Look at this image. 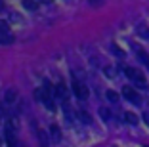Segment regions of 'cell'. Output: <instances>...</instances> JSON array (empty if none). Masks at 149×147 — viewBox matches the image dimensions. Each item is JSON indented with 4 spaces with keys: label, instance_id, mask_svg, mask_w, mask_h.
<instances>
[{
    "label": "cell",
    "instance_id": "7",
    "mask_svg": "<svg viewBox=\"0 0 149 147\" xmlns=\"http://www.w3.org/2000/svg\"><path fill=\"white\" fill-rule=\"evenodd\" d=\"M48 138H50V134H48V132H44V130H38L40 147H48Z\"/></svg>",
    "mask_w": 149,
    "mask_h": 147
},
{
    "label": "cell",
    "instance_id": "18",
    "mask_svg": "<svg viewBox=\"0 0 149 147\" xmlns=\"http://www.w3.org/2000/svg\"><path fill=\"white\" fill-rule=\"evenodd\" d=\"M90 2V6H101L103 4V0H88Z\"/></svg>",
    "mask_w": 149,
    "mask_h": 147
},
{
    "label": "cell",
    "instance_id": "17",
    "mask_svg": "<svg viewBox=\"0 0 149 147\" xmlns=\"http://www.w3.org/2000/svg\"><path fill=\"white\" fill-rule=\"evenodd\" d=\"M111 50H113V52H115V54H117V56H120V57H123V56H124V54H123V52H120V50H118V48H117V46H115V44H111Z\"/></svg>",
    "mask_w": 149,
    "mask_h": 147
},
{
    "label": "cell",
    "instance_id": "5",
    "mask_svg": "<svg viewBox=\"0 0 149 147\" xmlns=\"http://www.w3.org/2000/svg\"><path fill=\"white\" fill-rule=\"evenodd\" d=\"M67 94H69V92H67V86H65L63 82H59V84L56 86V95L59 98V100L65 101V100H67Z\"/></svg>",
    "mask_w": 149,
    "mask_h": 147
},
{
    "label": "cell",
    "instance_id": "10",
    "mask_svg": "<svg viewBox=\"0 0 149 147\" xmlns=\"http://www.w3.org/2000/svg\"><path fill=\"white\" fill-rule=\"evenodd\" d=\"M79 118L84 122V124H90V122H92V117H90L86 111H80V113H79Z\"/></svg>",
    "mask_w": 149,
    "mask_h": 147
},
{
    "label": "cell",
    "instance_id": "2",
    "mask_svg": "<svg viewBox=\"0 0 149 147\" xmlns=\"http://www.w3.org/2000/svg\"><path fill=\"white\" fill-rule=\"evenodd\" d=\"M123 95L126 98L130 103H134V105H141V95L138 94L134 88H130V86H124L123 88Z\"/></svg>",
    "mask_w": 149,
    "mask_h": 147
},
{
    "label": "cell",
    "instance_id": "19",
    "mask_svg": "<svg viewBox=\"0 0 149 147\" xmlns=\"http://www.w3.org/2000/svg\"><path fill=\"white\" fill-rule=\"evenodd\" d=\"M143 122L149 126V113H145V115H143Z\"/></svg>",
    "mask_w": 149,
    "mask_h": 147
},
{
    "label": "cell",
    "instance_id": "4",
    "mask_svg": "<svg viewBox=\"0 0 149 147\" xmlns=\"http://www.w3.org/2000/svg\"><path fill=\"white\" fill-rule=\"evenodd\" d=\"M73 94L79 98V100H86L88 98V88L84 86L82 82H79V80H73Z\"/></svg>",
    "mask_w": 149,
    "mask_h": 147
},
{
    "label": "cell",
    "instance_id": "11",
    "mask_svg": "<svg viewBox=\"0 0 149 147\" xmlns=\"http://www.w3.org/2000/svg\"><path fill=\"white\" fill-rule=\"evenodd\" d=\"M50 130H52V138L56 139V141H59V139H61V134H59V128H57L56 124H52V128H50Z\"/></svg>",
    "mask_w": 149,
    "mask_h": 147
},
{
    "label": "cell",
    "instance_id": "14",
    "mask_svg": "<svg viewBox=\"0 0 149 147\" xmlns=\"http://www.w3.org/2000/svg\"><path fill=\"white\" fill-rule=\"evenodd\" d=\"M105 95H107V100L113 101V103H117V101H118V94H117V92H113V90H109Z\"/></svg>",
    "mask_w": 149,
    "mask_h": 147
},
{
    "label": "cell",
    "instance_id": "9",
    "mask_svg": "<svg viewBox=\"0 0 149 147\" xmlns=\"http://www.w3.org/2000/svg\"><path fill=\"white\" fill-rule=\"evenodd\" d=\"M124 121H126L128 124H134V126L138 124V117L134 115V113H124Z\"/></svg>",
    "mask_w": 149,
    "mask_h": 147
},
{
    "label": "cell",
    "instance_id": "20",
    "mask_svg": "<svg viewBox=\"0 0 149 147\" xmlns=\"http://www.w3.org/2000/svg\"><path fill=\"white\" fill-rule=\"evenodd\" d=\"M0 8H2V2H0Z\"/></svg>",
    "mask_w": 149,
    "mask_h": 147
},
{
    "label": "cell",
    "instance_id": "3",
    "mask_svg": "<svg viewBox=\"0 0 149 147\" xmlns=\"http://www.w3.org/2000/svg\"><path fill=\"white\" fill-rule=\"evenodd\" d=\"M13 42V35L10 31L8 23L0 21V44H12Z\"/></svg>",
    "mask_w": 149,
    "mask_h": 147
},
{
    "label": "cell",
    "instance_id": "13",
    "mask_svg": "<svg viewBox=\"0 0 149 147\" xmlns=\"http://www.w3.org/2000/svg\"><path fill=\"white\" fill-rule=\"evenodd\" d=\"M13 100H15V92H13V90H8V92H6L4 101H6V103H13Z\"/></svg>",
    "mask_w": 149,
    "mask_h": 147
},
{
    "label": "cell",
    "instance_id": "6",
    "mask_svg": "<svg viewBox=\"0 0 149 147\" xmlns=\"http://www.w3.org/2000/svg\"><path fill=\"white\" fill-rule=\"evenodd\" d=\"M136 54H138V59H140L141 63H143V65H149V56H147V52H143L141 48L136 46Z\"/></svg>",
    "mask_w": 149,
    "mask_h": 147
},
{
    "label": "cell",
    "instance_id": "8",
    "mask_svg": "<svg viewBox=\"0 0 149 147\" xmlns=\"http://www.w3.org/2000/svg\"><path fill=\"white\" fill-rule=\"evenodd\" d=\"M23 6H25L29 12H36V8H38V2H36V0H23Z\"/></svg>",
    "mask_w": 149,
    "mask_h": 147
},
{
    "label": "cell",
    "instance_id": "15",
    "mask_svg": "<svg viewBox=\"0 0 149 147\" xmlns=\"http://www.w3.org/2000/svg\"><path fill=\"white\" fill-rule=\"evenodd\" d=\"M138 33H140V35H141V36H143V38H149V31H147V29H145V27H143V25H141V27H140V29H138Z\"/></svg>",
    "mask_w": 149,
    "mask_h": 147
},
{
    "label": "cell",
    "instance_id": "1",
    "mask_svg": "<svg viewBox=\"0 0 149 147\" xmlns=\"http://www.w3.org/2000/svg\"><path fill=\"white\" fill-rule=\"evenodd\" d=\"M124 75H126L128 78H130L134 84H138V86H145V77L140 73L138 69H132V67H124Z\"/></svg>",
    "mask_w": 149,
    "mask_h": 147
},
{
    "label": "cell",
    "instance_id": "16",
    "mask_svg": "<svg viewBox=\"0 0 149 147\" xmlns=\"http://www.w3.org/2000/svg\"><path fill=\"white\" fill-rule=\"evenodd\" d=\"M105 75H107L109 78H113V77H115V69H113V67H105Z\"/></svg>",
    "mask_w": 149,
    "mask_h": 147
},
{
    "label": "cell",
    "instance_id": "12",
    "mask_svg": "<svg viewBox=\"0 0 149 147\" xmlns=\"http://www.w3.org/2000/svg\"><path fill=\"white\" fill-rule=\"evenodd\" d=\"M100 115H101V118H103V121H109V118H111V111L107 107H101L100 109Z\"/></svg>",
    "mask_w": 149,
    "mask_h": 147
}]
</instances>
